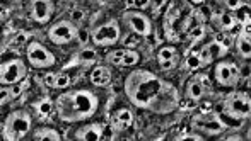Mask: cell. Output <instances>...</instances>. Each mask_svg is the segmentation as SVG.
I'll return each mask as SVG.
<instances>
[{"mask_svg":"<svg viewBox=\"0 0 251 141\" xmlns=\"http://www.w3.org/2000/svg\"><path fill=\"white\" fill-rule=\"evenodd\" d=\"M125 94L135 107L157 114H169L179 104L176 87L149 70H133L125 79Z\"/></svg>","mask_w":251,"mask_h":141,"instance_id":"cell-1","label":"cell"},{"mask_svg":"<svg viewBox=\"0 0 251 141\" xmlns=\"http://www.w3.org/2000/svg\"><path fill=\"white\" fill-rule=\"evenodd\" d=\"M100 101L91 90H70L62 94L55 102L58 118L65 122H79L89 119L98 111Z\"/></svg>","mask_w":251,"mask_h":141,"instance_id":"cell-2","label":"cell"},{"mask_svg":"<svg viewBox=\"0 0 251 141\" xmlns=\"http://www.w3.org/2000/svg\"><path fill=\"white\" fill-rule=\"evenodd\" d=\"M183 10H185V7H183L181 3H173L168 9V12H166L164 31H166L168 40H171V41L178 40L181 31L190 29V24H192V19H193L192 10H188L185 16H183Z\"/></svg>","mask_w":251,"mask_h":141,"instance_id":"cell-3","label":"cell"},{"mask_svg":"<svg viewBox=\"0 0 251 141\" xmlns=\"http://www.w3.org/2000/svg\"><path fill=\"white\" fill-rule=\"evenodd\" d=\"M31 129V116L27 111L17 109L12 111L7 116L5 122H3L2 136L7 141H19L29 133Z\"/></svg>","mask_w":251,"mask_h":141,"instance_id":"cell-4","label":"cell"},{"mask_svg":"<svg viewBox=\"0 0 251 141\" xmlns=\"http://www.w3.org/2000/svg\"><path fill=\"white\" fill-rule=\"evenodd\" d=\"M222 111L227 118L245 121L251 114V99L246 92H231L222 101Z\"/></svg>","mask_w":251,"mask_h":141,"instance_id":"cell-5","label":"cell"},{"mask_svg":"<svg viewBox=\"0 0 251 141\" xmlns=\"http://www.w3.org/2000/svg\"><path fill=\"white\" fill-rule=\"evenodd\" d=\"M27 68L26 63L21 58H14L9 61H3L0 65V85H14L26 79Z\"/></svg>","mask_w":251,"mask_h":141,"instance_id":"cell-6","label":"cell"},{"mask_svg":"<svg viewBox=\"0 0 251 141\" xmlns=\"http://www.w3.org/2000/svg\"><path fill=\"white\" fill-rule=\"evenodd\" d=\"M214 77L217 80V83L221 87H236L239 83V79H241V70L236 65L234 61H227V60H222L215 65L214 68Z\"/></svg>","mask_w":251,"mask_h":141,"instance_id":"cell-7","label":"cell"},{"mask_svg":"<svg viewBox=\"0 0 251 141\" xmlns=\"http://www.w3.org/2000/svg\"><path fill=\"white\" fill-rule=\"evenodd\" d=\"M122 20L132 33L139 34L142 38H147L152 34V22L146 14L139 12V10H125L122 14Z\"/></svg>","mask_w":251,"mask_h":141,"instance_id":"cell-8","label":"cell"},{"mask_svg":"<svg viewBox=\"0 0 251 141\" xmlns=\"http://www.w3.org/2000/svg\"><path fill=\"white\" fill-rule=\"evenodd\" d=\"M48 38L55 44H69L79 38V29L70 20H58L48 29Z\"/></svg>","mask_w":251,"mask_h":141,"instance_id":"cell-9","label":"cell"},{"mask_svg":"<svg viewBox=\"0 0 251 141\" xmlns=\"http://www.w3.org/2000/svg\"><path fill=\"white\" fill-rule=\"evenodd\" d=\"M193 128L197 131L203 133V135H219V133H222L226 129V124L219 118L217 112L207 111V112H200L199 116L193 118Z\"/></svg>","mask_w":251,"mask_h":141,"instance_id":"cell-10","label":"cell"},{"mask_svg":"<svg viewBox=\"0 0 251 141\" xmlns=\"http://www.w3.org/2000/svg\"><path fill=\"white\" fill-rule=\"evenodd\" d=\"M120 38H122V31H120L118 22L115 19H111L94 29L93 43L96 46H111V44L118 43Z\"/></svg>","mask_w":251,"mask_h":141,"instance_id":"cell-11","label":"cell"},{"mask_svg":"<svg viewBox=\"0 0 251 141\" xmlns=\"http://www.w3.org/2000/svg\"><path fill=\"white\" fill-rule=\"evenodd\" d=\"M27 61L34 68H51L56 63V58L47 46L33 41L27 46Z\"/></svg>","mask_w":251,"mask_h":141,"instance_id":"cell-12","label":"cell"},{"mask_svg":"<svg viewBox=\"0 0 251 141\" xmlns=\"http://www.w3.org/2000/svg\"><path fill=\"white\" fill-rule=\"evenodd\" d=\"M210 94H212L210 82H208V77L205 75V73H195V75L186 82L185 97L188 99V101L199 102Z\"/></svg>","mask_w":251,"mask_h":141,"instance_id":"cell-13","label":"cell"},{"mask_svg":"<svg viewBox=\"0 0 251 141\" xmlns=\"http://www.w3.org/2000/svg\"><path fill=\"white\" fill-rule=\"evenodd\" d=\"M106 61L115 66H135L140 61V53L133 49H115L106 55Z\"/></svg>","mask_w":251,"mask_h":141,"instance_id":"cell-14","label":"cell"},{"mask_svg":"<svg viewBox=\"0 0 251 141\" xmlns=\"http://www.w3.org/2000/svg\"><path fill=\"white\" fill-rule=\"evenodd\" d=\"M53 10H55V3L53 0H33L29 5L31 19L38 24H45L51 19Z\"/></svg>","mask_w":251,"mask_h":141,"instance_id":"cell-15","label":"cell"},{"mask_svg":"<svg viewBox=\"0 0 251 141\" xmlns=\"http://www.w3.org/2000/svg\"><path fill=\"white\" fill-rule=\"evenodd\" d=\"M227 53H229V48L226 46L224 43L217 41V40L205 43L203 46H201V49H200V56H201V61H203V65H208V63H212L214 60L222 58V56H226Z\"/></svg>","mask_w":251,"mask_h":141,"instance_id":"cell-16","label":"cell"},{"mask_svg":"<svg viewBox=\"0 0 251 141\" xmlns=\"http://www.w3.org/2000/svg\"><path fill=\"white\" fill-rule=\"evenodd\" d=\"M179 53L175 46H162L157 51V63L162 70H175L178 65Z\"/></svg>","mask_w":251,"mask_h":141,"instance_id":"cell-17","label":"cell"},{"mask_svg":"<svg viewBox=\"0 0 251 141\" xmlns=\"http://www.w3.org/2000/svg\"><path fill=\"white\" fill-rule=\"evenodd\" d=\"M102 124L100 122H93V124H86L79 128L74 135V138L79 141H91V140H101L102 138Z\"/></svg>","mask_w":251,"mask_h":141,"instance_id":"cell-18","label":"cell"},{"mask_svg":"<svg viewBox=\"0 0 251 141\" xmlns=\"http://www.w3.org/2000/svg\"><path fill=\"white\" fill-rule=\"evenodd\" d=\"M236 49L243 58L248 60L251 56V34L250 27H241L238 38H236Z\"/></svg>","mask_w":251,"mask_h":141,"instance_id":"cell-19","label":"cell"},{"mask_svg":"<svg viewBox=\"0 0 251 141\" xmlns=\"http://www.w3.org/2000/svg\"><path fill=\"white\" fill-rule=\"evenodd\" d=\"M132 121H133L132 111L126 109V107H122L111 116V128L116 129V131H120V129H123L128 124H132Z\"/></svg>","mask_w":251,"mask_h":141,"instance_id":"cell-20","label":"cell"},{"mask_svg":"<svg viewBox=\"0 0 251 141\" xmlns=\"http://www.w3.org/2000/svg\"><path fill=\"white\" fill-rule=\"evenodd\" d=\"M212 20H214L215 27H219V29H222V31L232 29V27H236V24H238V19H236V16L232 12L214 14V16H212Z\"/></svg>","mask_w":251,"mask_h":141,"instance_id":"cell-21","label":"cell"},{"mask_svg":"<svg viewBox=\"0 0 251 141\" xmlns=\"http://www.w3.org/2000/svg\"><path fill=\"white\" fill-rule=\"evenodd\" d=\"M111 82V70L108 66H96L91 72V83L96 87H106Z\"/></svg>","mask_w":251,"mask_h":141,"instance_id":"cell-22","label":"cell"},{"mask_svg":"<svg viewBox=\"0 0 251 141\" xmlns=\"http://www.w3.org/2000/svg\"><path fill=\"white\" fill-rule=\"evenodd\" d=\"M45 83L48 87H51V89H65V87H69L72 83V80L65 73H48L45 77Z\"/></svg>","mask_w":251,"mask_h":141,"instance_id":"cell-23","label":"cell"},{"mask_svg":"<svg viewBox=\"0 0 251 141\" xmlns=\"http://www.w3.org/2000/svg\"><path fill=\"white\" fill-rule=\"evenodd\" d=\"M24 85L23 83H14V85H3L0 87V105L7 104L9 101H12L14 97H17L21 92H23Z\"/></svg>","mask_w":251,"mask_h":141,"instance_id":"cell-24","label":"cell"},{"mask_svg":"<svg viewBox=\"0 0 251 141\" xmlns=\"http://www.w3.org/2000/svg\"><path fill=\"white\" fill-rule=\"evenodd\" d=\"M200 66H203V61H201L200 51H192L185 56V61H183L181 68L186 70V72H192V70H199Z\"/></svg>","mask_w":251,"mask_h":141,"instance_id":"cell-25","label":"cell"},{"mask_svg":"<svg viewBox=\"0 0 251 141\" xmlns=\"http://www.w3.org/2000/svg\"><path fill=\"white\" fill-rule=\"evenodd\" d=\"M33 107H34V111L40 114V118H48L53 112V109H55V104H53L51 99L45 97V99H41V101L34 102Z\"/></svg>","mask_w":251,"mask_h":141,"instance_id":"cell-26","label":"cell"},{"mask_svg":"<svg viewBox=\"0 0 251 141\" xmlns=\"http://www.w3.org/2000/svg\"><path fill=\"white\" fill-rule=\"evenodd\" d=\"M205 38V26L203 24H197V26L190 27L188 33H186V41H188L192 46H195L197 43H200Z\"/></svg>","mask_w":251,"mask_h":141,"instance_id":"cell-27","label":"cell"},{"mask_svg":"<svg viewBox=\"0 0 251 141\" xmlns=\"http://www.w3.org/2000/svg\"><path fill=\"white\" fill-rule=\"evenodd\" d=\"M33 140L41 141V140H50V141H60V133L53 128H40L36 133H34Z\"/></svg>","mask_w":251,"mask_h":141,"instance_id":"cell-28","label":"cell"},{"mask_svg":"<svg viewBox=\"0 0 251 141\" xmlns=\"http://www.w3.org/2000/svg\"><path fill=\"white\" fill-rule=\"evenodd\" d=\"M128 10H146L151 7V0H125Z\"/></svg>","mask_w":251,"mask_h":141,"instance_id":"cell-29","label":"cell"},{"mask_svg":"<svg viewBox=\"0 0 251 141\" xmlns=\"http://www.w3.org/2000/svg\"><path fill=\"white\" fill-rule=\"evenodd\" d=\"M217 2H221L222 5H226L229 10H239L243 7V0H217Z\"/></svg>","mask_w":251,"mask_h":141,"instance_id":"cell-30","label":"cell"},{"mask_svg":"<svg viewBox=\"0 0 251 141\" xmlns=\"http://www.w3.org/2000/svg\"><path fill=\"white\" fill-rule=\"evenodd\" d=\"M168 3V0H151V10L154 16H159L161 10L164 9V5Z\"/></svg>","mask_w":251,"mask_h":141,"instance_id":"cell-31","label":"cell"},{"mask_svg":"<svg viewBox=\"0 0 251 141\" xmlns=\"http://www.w3.org/2000/svg\"><path fill=\"white\" fill-rule=\"evenodd\" d=\"M243 9V7H241ZM236 19H238V22H241V27H250V12L248 10L243 9L241 14L239 16H236Z\"/></svg>","mask_w":251,"mask_h":141,"instance_id":"cell-32","label":"cell"},{"mask_svg":"<svg viewBox=\"0 0 251 141\" xmlns=\"http://www.w3.org/2000/svg\"><path fill=\"white\" fill-rule=\"evenodd\" d=\"M96 56V51H93V49H82L80 51V60H84V61H94Z\"/></svg>","mask_w":251,"mask_h":141,"instance_id":"cell-33","label":"cell"},{"mask_svg":"<svg viewBox=\"0 0 251 141\" xmlns=\"http://www.w3.org/2000/svg\"><path fill=\"white\" fill-rule=\"evenodd\" d=\"M192 3H197V5H200V3H203V0H190Z\"/></svg>","mask_w":251,"mask_h":141,"instance_id":"cell-34","label":"cell"}]
</instances>
